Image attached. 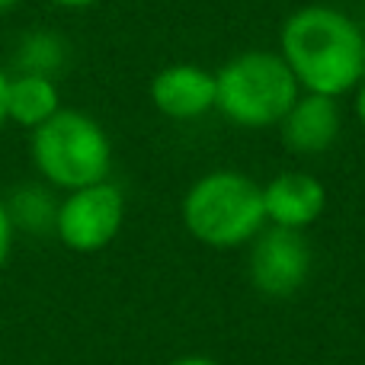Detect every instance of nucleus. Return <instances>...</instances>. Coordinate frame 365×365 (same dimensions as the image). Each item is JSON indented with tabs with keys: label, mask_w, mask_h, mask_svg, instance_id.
<instances>
[{
	"label": "nucleus",
	"mask_w": 365,
	"mask_h": 365,
	"mask_svg": "<svg viewBox=\"0 0 365 365\" xmlns=\"http://www.w3.org/2000/svg\"><path fill=\"white\" fill-rule=\"evenodd\" d=\"M279 55L295 74L302 93L340 100L365 77V32L349 13L308 4L282 23Z\"/></svg>",
	"instance_id": "obj_1"
},
{
	"label": "nucleus",
	"mask_w": 365,
	"mask_h": 365,
	"mask_svg": "<svg viewBox=\"0 0 365 365\" xmlns=\"http://www.w3.org/2000/svg\"><path fill=\"white\" fill-rule=\"evenodd\" d=\"M302 96L279 51L247 48L215 71V109L240 128H276Z\"/></svg>",
	"instance_id": "obj_2"
},
{
	"label": "nucleus",
	"mask_w": 365,
	"mask_h": 365,
	"mask_svg": "<svg viewBox=\"0 0 365 365\" xmlns=\"http://www.w3.org/2000/svg\"><path fill=\"white\" fill-rule=\"evenodd\" d=\"M189 234L208 247H237L266 227L263 186L240 170H212L189 186L182 199Z\"/></svg>",
	"instance_id": "obj_3"
},
{
	"label": "nucleus",
	"mask_w": 365,
	"mask_h": 365,
	"mask_svg": "<svg viewBox=\"0 0 365 365\" xmlns=\"http://www.w3.org/2000/svg\"><path fill=\"white\" fill-rule=\"evenodd\" d=\"M32 160L51 186L74 192L109 177L113 145L106 128L93 115L77 109H58L32 135Z\"/></svg>",
	"instance_id": "obj_4"
},
{
	"label": "nucleus",
	"mask_w": 365,
	"mask_h": 365,
	"mask_svg": "<svg viewBox=\"0 0 365 365\" xmlns=\"http://www.w3.org/2000/svg\"><path fill=\"white\" fill-rule=\"evenodd\" d=\"M125 221V195L115 182L103 180L93 186L74 189L58 205L55 231L68 250L96 253L115 240Z\"/></svg>",
	"instance_id": "obj_5"
},
{
	"label": "nucleus",
	"mask_w": 365,
	"mask_h": 365,
	"mask_svg": "<svg viewBox=\"0 0 365 365\" xmlns=\"http://www.w3.org/2000/svg\"><path fill=\"white\" fill-rule=\"evenodd\" d=\"M250 250V279L263 295L285 298L298 292L311 269V247L302 231L292 227H263Z\"/></svg>",
	"instance_id": "obj_6"
},
{
	"label": "nucleus",
	"mask_w": 365,
	"mask_h": 365,
	"mask_svg": "<svg viewBox=\"0 0 365 365\" xmlns=\"http://www.w3.org/2000/svg\"><path fill=\"white\" fill-rule=\"evenodd\" d=\"M279 138L298 158H317L330 151L343 132L340 100L321 93H302L279 122Z\"/></svg>",
	"instance_id": "obj_7"
},
{
	"label": "nucleus",
	"mask_w": 365,
	"mask_h": 365,
	"mask_svg": "<svg viewBox=\"0 0 365 365\" xmlns=\"http://www.w3.org/2000/svg\"><path fill=\"white\" fill-rule=\"evenodd\" d=\"M151 103L173 122L202 119L215 109V71L202 64H167L151 81Z\"/></svg>",
	"instance_id": "obj_8"
},
{
	"label": "nucleus",
	"mask_w": 365,
	"mask_h": 365,
	"mask_svg": "<svg viewBox=\"0 0 365 365\" xmlns=\"http://www.w3.org/2000/svg\"><path fill=\"white\" fill-rule=\"evenodd\" d=\"M324 205H327L324 182L304 170L276 173V177L263 186L266 221H272L276 227L302 231V227L314 225V221L321 218Z\"/></svg>",
	"instance_id": "obj_9"
},
{
	"label": "nucleus",
	"mask_w": 365,
	"mask_h": 365,
	"mask_svg": "<svg viewBox=\"0 0 365 365\" xmlns=\"http://www.w3.org/2000/svg\"><path fill=\"white\" fill-rule=\"evenodd\" d=\"M58 113V87L48 77L19 74L6 81V119L16 125L38 128Z\"/></svg>",
	"instance_id": "obj_10"
},
{
	"label": "nucleus",
	"mask_w": 365,
	"mask_h": 365,
	"mask_svg": "<svg viewBox=\"0 0 365 365\" xmlns=\"http://www.w3.org/2000/svg\"><path fill=\"white\" fill-rule=\"evenodd\" d=\"M13 64H16L19 74L55 81V74L64 71V64H68V42H64L58 32H48V29L26 32L16 45Z\"/></svg>",
	"instance_id": "obj_11"
},
{
	"label": "nucleus",
	"mask_w": 365,
	"mask_h": 365,
	"mask_svg": "<svg viewBox=\"0 0 365 365\" xmlns=\"http://www.w3.org/2000/svg\"><path fill=\"white\" fill-rule=\"evenodd\" d=\"M55 215H58V208L51 205V195L42 192V189H36V186L16 192L13 208H10L13 227L23 225V227H29V231H45V227H55Z\"/></svg>",
	"instance_id": "obj_12"
},
{
	"label": "nucleus",
	"mask_w": 365,
	"mask_h": 365,
	"mask_svg": "<svg viewBox=\"0 0 365 365\" xmlns=\"http://www.w3.org/2000/svg\"><path fill=\"white\" fill-rule=\"evenodd\" d=\"M10 247H13V218L10 208L0 202V269H4L6 257H10Z\"/></svg>",
	"instance_id": "obj_13"
},
{
	"label": "nucleus",
	"mask_w": 365,
	"mask_h": 365,
	"mask_svg": "<svg viewBox=\"0 0 365 365\" xmlns=\"http://www.w3.org/2000/svg\"><path fill=\"white\" fill-rule=\"evenodd\" d=\"M356 119H359V125L365 128V77L359 87H356Z\"/></svg>",
	"instance_id": "obj_14"
},
{
	"label": "nucleus",
	"mask_w": 365,
	"mask_h": 365,
	"mask_svg": "<svg viewBox=\"0 0 365 365\" xmlns=\"http://www.w3.org/2000/svg\"><path fill=\"white\" fill-rule=\"evenodd\" d=\"M6 81H10V77L0 71V125H4V119H6Z\"/></svg>",
	"instance_id": "obj_15"
},
{
	"label": "nucleus",
	"mask_w": 365,
	"mask_h": 365,
	"mask_svg": "<svg viewBox=\"0 0 365 365\" xmlns=\"http://www.w3.org/2000/svg\"><path fill=\"white\" fill-rule=\"evenodd\" d=\"M55 6H68V10H81V6H90L96 4V0H51Z\"/></svg>",
	"instance_id": "obj_16"
},
{
	"label": "nucleus",
	"mask_w": 365,
	"mask_h": 365,
	"mask_svg": "<svg viewBox=\"0 0 365 365\" xmlns=\"http://www.w3.org/2000/svg\"><path fill=\"white\" fill-rule=\"evenodd\" d=\"M173 365H218V362L205 359V356H186V359H177Z\"/></svg>",
	"instance_id": "obj_17"
},
{
	"label": "nucleus",
	"mask_w": 365,
	"mask_h": 365,
	"mask_svg": "<svg viewBox=\"0 0 365 365\" xmlns=\"http://www.w3.org/2000/svg\"><path fill=\"white\" fill-rule=\"evenodd\" d=\"M19 0H0V10H10V6H16Z\"/></svg>",
	"instance_id": "obj_18"
}]
</instances>
